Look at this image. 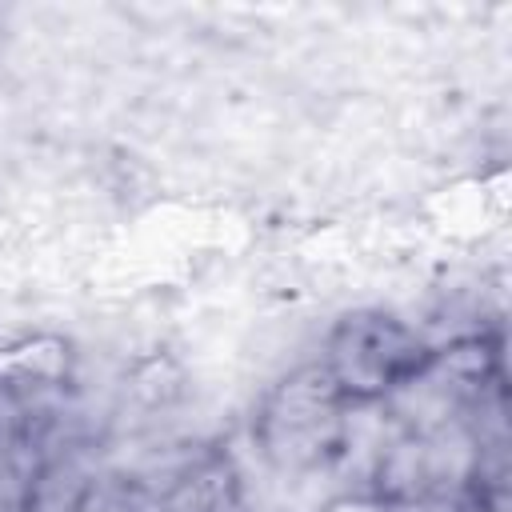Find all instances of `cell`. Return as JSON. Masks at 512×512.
Wrapping results in <instances>:
<instances>
[{"label": "cell", "instance_id": "obj_1", "mask_svg": "<svg viewBox=\"0 0 512 512\" xmlns=\"http://www.w3.org/2000/svg\"><path fill=\"white\" fill-rule=\"evenodd\" d=\"M432 356L436 348L412 324L368 308L332 328L320 368L344 404H376L408 388L432 364Z\"/></svg>", "mask_w": 512, "mask_h": 512}, {"label": "cell", "instance_id": "obj_2", "mask_svg": "<svg viewBox=\"0 0 512 512\" xmlns=\"http://www.w3.org/2000/svg\"><path fill=\"white\" fill-rule=\"evenodd\" d=\"M344 400L332 388L328 372L320 364L300 368L296 376H288L276 396L264 408V440L272 452H288L292 460H304L308 452L324 448L332 440V424L340 416Z\"/></svg>", "mask_w": 512, "mask_h": 512}, {"label": "cell", "instance_id": "obj_3", "mask_svg": "<svg viewBox=\"0 0 512 512\" xmlns=\"http://www.w3.org/2000/svg\"><path fill=\"white\" fill-rule=\"evenodd\" d=\"M68 376V344L60 336H28L0 348V388L32 392L52 388Z\"/></svg>", "mask_w": 512, "mask_h": 512}, {"label": "cell", "instance_id": "obj_4", "mask_svg": "<svg viewBox=\"0 0 512 512\" xmlns=\"http://www.w3.org/2000/svg\"><path fill=\"white\" fill-rule=\"evenodd\" d=\"M76 512H140V508H136V500H132V492H128V488L88 480V484H84V492H80Z\"/></svg>", "mask_w": 512, "mask_h": 512}, {"label": "cell", "instance_id": "obj_5", "mask_svg": "<svg viewBox=\"0 0 512 512\" xmlns=\"http://www.w3.org/2000/svg\"><path fill=\"white\" fill-rule=\"evenodd\" d=\"M324 512H392V508L380 504L376 496H336L324 504Z\"/></svg>", "mask_w": 512, "mask_h": 512}]
</instances>
